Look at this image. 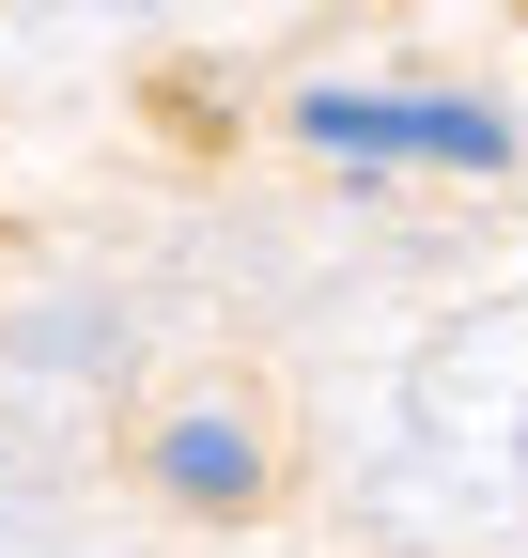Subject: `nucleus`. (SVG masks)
<instances>
[{
	"mask_svg": "<svg viewBox=\"0 0 528 558\" xmlns=\"http://www.w3.org/2000/svg\"><path fill=\"white\" fill-rule=\"evenodd\" d=\"M358 527L373 543H497L528 527V295H482V311H451L405 388H388V435L358 465Z\"/></svg>",
	"mask_w": 528,
	"mask_h": 558,
	"instance_id": "1",
	"label": "nucleus"
},
{
	"mask_svg": "<svg viewBox=\"0 0 528 558\" xmlns=\"http://www.w3.org/2000/svg\"><path fill=\"white\" fill-rule=\"evenodd\" d=\"M311 140H326V156H467V171H497V124L482 109H358V94H311Z\"/></svg>",
	"mask_w": 528,
	"mask_h": 558,
	"instance_id": "2",
	"label": "nucleus"
},
{
	"mask_svg": "<svg viewBox=\"0 0 528 558\" xmlns=\"http://www.w3.org/2000/svg\"><path fill=\"white\" fill-rule=\"evenodd\" d=\"M156 481H171V497H249V481H264L249 403H187L171 435H156Z\"/></svg>",
	"mask_w": 528,
	"mask_h": 558,
	"instance_id": "3",
	"label": "nucleus"
},
{
	"mask_svg": "<svg viewBox=\"0 0 528 558\" xmlns=\"http://www.w3.org/2000/svg\"><path fill=\"white\" fill-rule=\"evenodd\" d=\"M0 558H62V527H47V512L16 497V481H0Z\"/></svg>",
	"mask_w": 528,
	"mask_h": 558,
	"instance_id": "4",
	"label": "nucleus"
}]
</instances>
